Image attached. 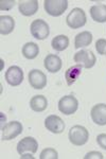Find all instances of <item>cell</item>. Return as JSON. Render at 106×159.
Returning a JSON list of instances; mask_svg holds the SVG:
<instances>
[{
  "instance_id": "obj_1",
  "label": "cell",
  "mask_w": 106,
  "mask_h": 159,
  "mask_svg": "<svg viewBox=\"0 0 106 159\" xmlns=\"http://www.w3.org/2000/svg\"><path fill=\"white\" fill-rule=\"evenodd\" d=\"M38 142L33 137H25L17 144V152L21 158H33L32 155L37 152Z\"/></svg>"
},
{
  "instance_id": "obj_2",
  "label": "cell",
  "mask_w": 106,
  "mask_h": 159,
  "mask_svg": "<svg viewBox=\"0 0 106 159\" xmlns=\"http://www.w3.org/2000/svg\"><path fill=\"white\" fill-rule=\"evenodd\" d=\"M89 138V132L82 125H74L69 130V140L73 145L81 147L87 143Z\"/></svg>"
},
{
  "instance_id": "obj_3",
  "label": "cell",
  "mask_w": 106,
  "mask_h": 159,
  "mask_svg": "<svg viewBox=\"0 0 106 159\" xmlns=\"http://www.w3.org/2000/svg\"><path fill=\"white\" fill-rule=\"evenodd\" d=\"M86 13L81 7H74L66 17V22L71 29H80L86 25Z\"/></svg>"
},
{
  "instance_id": "obj_4",
  "label": "cell",
  "mask_w": 106,
  "mask_h": 159,
  "mask_svg": "<svg viewBox=\"0 0 106 159\" xmlns=\"http://www.w3.org/2000/svg\"><path fill=\"white\" fill-rule=\"evenodd\" d=\"M45 11L49 15L54 17L61 16L68 7V1L67 0H45L44 2Z\"/></svg>"
},
{
  "instance_id": "obj_5",
  "label": "cell",
  "mask_w": 106,
  "mask_h": 159,
  "mask_svg": "<svg viewBox=\"0 0 106 159\" xmlns=\"http://www.w3.org/2000/svg\"><path fill=\"white\" fill-rule=\"evenodd\" d=\"M30 31L32 36L36 39H46L50 34L49 25L43 19H35L30 25Z\"/></svg>"
},
{
  "instance_id": "obj_6",
  "label": "cell",
  "mask_w": 106,
  "mask_h": 159,
  "mask_svg": "<svg viewBox=\"0 0 106 159\" xmlns=\"http://www.w3.org/2000/svg\"><path fill=\"white\" fill-rule=\"evenodd\" d=\"M77 108H79V101L73 96H65L58 101L59 111L66 116L74 114Z\"/></svg>"
},
{
  "instance_id": "obj_7",
  "label": "cell",
  "mask_w": 106,
  "mask_h": 159,
  "mask_svg": "<svg viewBox=\"0 0 106 159\" xmlns=\"http://www.w3.org/2000/svg\"><path fill=\"white\" fill-rule=\"evenodd\" d=\"M73 60L77 65L82 66V67H84L86 69L94 67L95 61H97L95 55L91 51H87V50H81V51H79V52H76V54H74Z\"/></svg>"
},
{
  "instance_id": "obj_8",
  "label": "cell",
  "mask_w": 106,
  "mask_h": 159,
  "mask_svg": "<svg viewBox=\"0 0 106 159\" xmlns=\"http://www.w3.org/2000/svg\"><path fill=\"white\" fill-rule=\"evenodd\" d=\"M22 124L18 121H12L2 126V140H12L22 133Z\"/></svg>"
},
{
  "instance_id": "obj_9",
  "label": "cell",
  "mask_w": 106,
  "mask_h": 159,
  "mask_svg": "<svg viewBox=\"0 0 106 159\" xmlns=\"http://www.w3.org/2000/svg\"><path fill=\"white\" fill-rule=\"evenodd\" d=\"M6 81L11 86H18L24 81V71L18 66H11L6 72Z\"/></svg>"
},
{
  "instance_id": "obj_10",
  "label": "cell",
  "mask_w": 106,
  "mask_h": 159,
  "mask_svg": "<svg viewBox=\"0 0 106 159\" xmlns=\"http://www.w3.org/2000/svg\"><path fill=\"white\" fill-rule=\"evenodd\" d=\"M29 83L34 89H44L47 85V76L43 71L33 69L29 72Z\"/></svg>"
},
{
  "instance_id": "obj_11",
  "label": "cell",
  "mask_w": 106,
  "mask_h": 159,
  "mask_svg": "<svg viewBox=\"0 0 106 159\" xmlns=\"http://www.w3.org/2000/svg\"><path fill=\"white\" fill-rule=\"evenodd\" d=\"M45 126L49 132L53 133V134H61L65 129V122L58 116L51 115L45 120Z\"/></svg>"
},
{
  "instance_id": "obj_12",
  "label": "cell",
  "mask_w": 106,
  "mask_h": 159,
  "mask_svg": "<svg viewBox=\"0 0 106 159\" xmlns=\"http://www.w3.org/2000/svg\"><path fill=\"white\" fill-rule=\"evenodd\" d=\"M91 119L98 125H106V104L99 103L94 105L90 111Z\"/></svg>"
},
{
  "instance_id": "obj_13",
  "label": "cell",
  "mask_w": 106,
  "mask_h": 159,
  "mask_svg": "<svg viewBox=\"0 0 106 159\" xmlns=\"http://www.w3.org/2000/svg\"><path fill=\"white\" fill-rule=\"evenodd\" d=\"M18 9L24 16H32L38 11L37 0H22L18 2Z\"/></svg>"
},
{
  "instance_id": "obj_14",
  "label": "cell",
  "mask_w": 106,
  "mask_h": 159,
  "mask_svg": "<svg viewBox=\"0 0 106 159\" xmlns=\"http://www.w3.org/2000/svg\"><path fill=\"white\" fill-rule=\"evenodd\" d=\"M44 66L49 72L56 73L62 69L63 63H62V60L59 56L55 54H49L46 56L45 61H44Z\"/></svg>"
},
{
  "instance_id": "obj_15",
  "label": "cell",
  "mask_w": 106,
  "mask_h": 159,
  "mask_svg": "<svg viewBox=\"0 0 106 159\" xmlns=\"http://www.w3.org/2000/svg\"><path fill=\"white\" fill-rule=\"evenodd\" d=\"M90 16L97 22H106V6L94 4L90 7Z\"/></svg>"
},
{
  "instance_id": "obj_16",
  "label": "cell",
  "mask_w": 106,
  "mask_h": 159,
  "mask_svg": "<svg viewBox=\"0 0 106 159\" xmlns=\"http://www.w3.org/2000/svg\"><path fill=\"white\" fill-rule=\"evenodd\" d=\"M30 107L32 110H34L36 112H41L44 110L47 109L48 107V101L47 98L41 94L38 96H34L32 99L30 100Z\"/></svg>"
},
{
  "instance_id": "obj_17",
  "label": "cell",
  "mask_w": 106,
  "mask_h": 159,
  "mask_svg": "<svg viewBox=\"0 0 106 159\" xmlns=\"http://www.w3.org/2000/svg\"><path fill=\"white\" fill-rule=\"evenodd\" d=\"M92 42V34L89 31H84L76 35L74 38V48L80 49L83 47H87Z\"/></svg>"
},
{
  "instance_id": "obj_18",
  "label": "cell",
  "mask_w": 106,
  "mask_h": 159,
  "mask_svg": "<svg viewBox=\"0 0 106 159\" xmlns=\"http://www.w3.org/2000/svg\"><path fill=\"white\" fill-rule=\"evenodd\" d=\"M15 20L11 16H0V33L2 35H7L14 31Z\"/></svg>"
},
{
  "instance_id": "obj_19",
  "label": "cell",
  "mask_w": 106,
  "mask_h": 159,
  "mask_svg": "<svg viewBox=\"0 0 106 159\" xmlns=\"http://www.w3.org/2000/svg\"><path fill=\"white\" fill-rule=\"evenodd\" d=\"M81 73H82V66H80L76 64V65H73V66H71V67H69L65 73L67 85L71 86L72 84L80 78Z\"/></svg>"
},
{
  "instance_id": "obj_20",
  "label": "cell",
  "mask_w": 106,
  "mask_h": 159,
  "mask_svg": "<svg viewBox=\"0 0 106 159\" xmlns=\"http://www.w3.org/2000/svg\"><path fill=\"white\" fill-rule=\"evenodd\" d=\"M39 53V48L35 43H27L22 47V54L28 60H34Z\"/></svg>"
},
{
  "instance_id": "obj_21",
  "label": "cell",
  "mask_w": 106,
  "mask_h": 159,
  "mask_svg": "<svg viewBox=\"0 0 106 159\" xmlns=\"http://www.w3.org/2000/svg\"><path fill=\"white\" fill-rule=\"evenodd\" d=\"M51 46H52L54 50L58 51V52L64 51L69 46V38L66 35H58V36H55L52 39Z\"/></svg>"
},
{
  "instance_id": "obj_22",
  "label": "cell",
  "mask_w": 106,
  "mask_h": 159,
  "mask_svg": "<svg viewBox=\"0 0 106 159\" xmlns=\"http://www.w3.org/2000/svg\"><path fill=\"white\" fill-rule=\"evenodd\" d=\"M39 158L40 159H58V154L54 148H45V150L41 151Z\"/></svg>"
},
{
  "instance_id": "obj_23",
  "label": "cell",
  "mask_w": 106,
  "mask_h": 159,
  "mask_svg": "<svg viewBox=\"0 0 106 159\" xmlns=\"http://www.w3.org/2000/svg\"><path fill=\"white\" fill-rule=\"evenodd\" d=\"M95 49H97L98 53L101 55H104L106 53V39L104 38H100L95 43Z\"/></svg>"
},
{
  "instance_id": "obj_24",
  "label": "cell",
  "mask_w": 106,
  "mask_h": 159,
  "mask_svg": "<svg viewBox=\"0 0 106 159\" xmlns=\"http://www.w3.org/2000/svg\"><path fill=\"white\" fill-rule=\"evenodd\" d=\"M15 3L16 2L14 0H2V1H0V9H1V11H3V10L7 11V10H11L15 6Z\"/></svg>"
},
{
  "instance_id": "obj_25",
  "label": "cell",
  "mask_w": 106,
  "mask_h": 159,
  "mask_svg": "<svg viewBox=\"0 0 106 159\" xmlns=\"http://www.w3.org/2000/svg\"><path fill=\"white\" fill-rule=\"evenodd\" d=\"M97 142L100 145V148L106 150V134H100L97 137Z\"/></svg>"
},
{
  "instance_id": "obj_26",
  "label": "cell",
  "mask_w": 106,
  "mask_h": 159,
  "mask_svg": "<svg viewBox=\"0 0 106 159\" xmlns=\"http://www.w3.org/2000/svg\"><path fill=\"white\" fill-rule=\"evenodd\" d=\"M88 158H99V159H102L103 158V155L99 152H90L85 156V159H88Z\"/></svg>"
},
{
  "instance_id": "obj_27",
  "label": "cell",
  "mask_w": 106,
  "mask_h": 159,
  "mask_svg": "<svg viewBox=\"0 0 106 159\" xmlns=\"http://www.w3.org/2000/svg\"><path fill=\"white\" fill-rule=\"evenodd\" d=\"M105 54H106V53H105Z\"/></svg>"
}]
</instances>
